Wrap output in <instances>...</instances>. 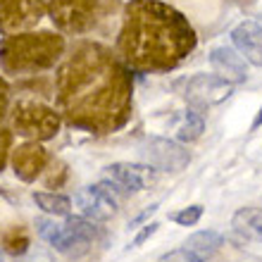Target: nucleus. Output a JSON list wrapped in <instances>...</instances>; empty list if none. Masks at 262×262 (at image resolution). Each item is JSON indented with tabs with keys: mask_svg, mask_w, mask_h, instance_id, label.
I'll return each instance as SVG.
<instances>
[{
	"mask_svg": "<svg viewBox=\"0 0 262 262\" xmlns=\"http://www.w3.org/2000/svg\"><path fill=\"white\" fill-rule=\"evenodd\" d=\"M55 105L72 126L115 134L131 119L134 79L122 57L100 43H79L55 74Z\"/></svg>",
	"mask_w": 262,
	"mask_h": 262,
	"instance_id": "1",
	"label": "nucleus"
},
{
	"mask_svg": "<svg viewBox=\"0 0 262 262\" xmlns=\"http://www.w3.org/2000/svg\"><path fill=\"white\" fill-rule=\"evenodd\" d=\"M198 46L193 27L181 12L160 0H134L126 5L117 53L136 72H169Z\"/></svg>",
	"mask_w": 262,
	"mask_h": 262,
	"instance_id": "2",
	"label": "nucleus"
},
{
	"mask_svg": "<svg viewBox=\"0 0 262 262\" xmlns=\"http://www.w3.org/2000/svg\"><path fill=\"white\" fill-rule=\"evenodd\" d=\"M64 53L62 36L41 31V34H14L7 36L0 48L3 69L21 74V72H41L48 69L60 60Z\"/></svg>",
	"mask_w": 262,
	"mask_h": 262,
	"instance_id": "3",
	"label": "nucleus"
},
{
	"mask_svg": "<svg viewBox=\"0 0 262 262\" xmlns=\"http://www.w3.org/2000/svg\"><path fill=\"white\" fill-rule=\"evenodd\" d=\"M103 0H53L50 19L67 34H83L96 24Z\"/></svg>",
	"mask_w": 262,
	"mask_h": 262,
	"instance_id": "4",
	"label": "nucleus"
},
{
	"mask_svg": "<svg viewBox=\"0 0 262 262\" xmlns=\"http://www.w3.org/2000/svg\"><path fill=\"white\" fill-rule=\"evenodd\" d=\"M96 238V227L86 217H67L50 236V246L67 257H81Z\"/></svg>",
	"mask_w": 262,
	"mask_h": 262,
	"instance_id": "5",
	"label": "nucleus"
},
{
	"mask_svg": "<svg viewBox=\"0 0 262 262\" xmlns=\"http://www.w3.org/2000/svg\"><path fill=\"white\" fill-rule=\"evenodd\" d=\"M141 155L145 165L155 167L160 172H181L191 162V152L177 141L160 136H148L141 143Z\"/></svg>",
	"mask_w": 262,
	"mask_h": 262,
	"instance_id": "6",
	"label": "nucleus"
},
{
	"mask_svg": "<svg viewBox=\"0 0 262 262\" xmlns=\"http://www.w3.org/2000/svg\"><path fill=\"white\" fill-rule=\"evenodd\" d=\"M74 205L81 217L91 222H107L117 214V195L112 193V184L103 181L96 186H83L76 191Z\"/></svg>",
	"mask_w": 262,
	"mask_h": 262,
	"instance_id": "7",
	"label": "nucleus"
},
{
	"mask_svg": "<svg viewBox=\"0 0 262 262\" xmlns=\"http://www.w3.org/2000/svg\"><path fill=\"white\" fill-rule=\"evenodd\" d=\"M234 93V83L220 74H195L186 83V100L193 110H207L224 103Z\"/></svg>",
	"mask_w": 262,
	"mask_h": 262,
	"instance_id": "8",
	"label": "nucleus"
},
{
	"mask_svg": "<svg viewBox=\"0 0 262 262\" xmlns=\"http://www.w3.org/2000/svg\"><path fill=\"white\" fill-rule=\"evenodd\" d=\"M60 126V117L55 110L46 105L24 103L14 112V129L29 138H50Z\"/></svg>",
	"mask_w": 262,
	"mask_h": 262,
	"instance_id": "9",
	"label": "nucleus"
},
{
	"mask_svg": "<svg viewBox=\"0 0 262 262\" xmlns=\"http://www.w3.org/2000/svg\"><path fill=\"white\" fill-rule=\"evenodd\" d=\"M105 181L124 191H145L158 181V169L136 162H112L105 167Z\"/></svg>",
	"mask_w": 262,
	"mask_h": 262,
	"instance_id": "10",
	"label": "nucleus"
},
{
	"mask_svg": "<svg viewBox=\"0 0 262 262\" xmlns=\"http://www.w3.org/2000/svg\"><path fill=\"white\" fill-rule=\"evenodd\" d=\"M41 17V0H0V31H5V34L34 27Z\"/></svg>",
	"mask_w": 262,
	"mask_h": 262,
	"instance_id": "11",
	"label": "nucleus"
},
{
	"mask_svg": "<svg viewBox=\"0 0 262 262\" xmlns=\"http://www.w3.org/2000/svg\"><path fill=\"white\" fill-rule=\"evenodd\" d=\"M231 41H234L236 53L246 62H250L253 67H262V27L257 21L246 19L238 27H234Z\"/></svg>",
	"mask_w": 262,
	"mask_h": 262,
	"instance_id": "12",
	"label": "nucleus"
},
{
	"mask_svg": "<svg viewBox=\"0 0 262 262\" xmlns=\"http://www.w3.org/2000/svg\"><path fill=\"white\" fill-rule=\"evenodd\" d=\"M46 165H48V152L43 150L36 141L14 148L12 167H14V174H17L21 181H34L36 177L46 169Z\"/></svg>",
	"mask_w": 262,
	"mask_h": 262,
	"instance_id": "13",
	"label": "nucleus"
},
{
	"mask_svg": "<svg viewBox=\"0 0 262 262\" xmlns=\"http://www.w3.org/2000/svg\"><path fill=\"white\" fill-rule=\"evenodd\" d=\"M210 64L222 79H227L231 83H243L248 79V69H246V60H243L234 48L227 46H217L210 50Z\"/></svg>",
	"mask_w": 262,
	"mask_h": 262,
	"instance_id": "14",
	"label": "nucleus"
},
{
	"mask_svg": "<svg viewBox=\"0 0 262 262\" xmlns=\"http://www.w3.org/2000/svg\"><path fill=\"white\" fill-rule=\"evenodd\" d=\"M231 227L243 241H253V243H262V210L255 207H243L234 214Z\"/></svg>",
	"mask_w": 262,
	"mask_h": 262,
	"instance_id": "15",
	"label": "nucleus"
},
{
	"mask_svg": "<svg viewBox=\"0 0 262 262\" xmlns=\"http://www.w3.org/2000/svg\"><path fill=\"white\" fill-rule=\"evenodd\" d=\"M224 243L220 231H212V229H203V231H195V234L188 236V241L184 243V248L191 250L193 255H198L200 260H207V257H212L220 246Z\"/></svg>",
	"mask_w": 262,
	"mask_h": 262,
	"instance_id": "16",
	"label": "nucleus"
},
{
	"mask_svg": "<svg viewBox=\"0 0 262 262\" xmlns=\"http://www.w3.org/2000/svg\"><path fill=\"white\" fill-rule=\"evenodd\" d=\"M34 203L41 207L46 214H53V217H69V210H72V200L60 193L38 191V193H34Z\"/></svg>",
	"mask_w": 262,
	"mask_h": 262,
	"instance_id": "17",
	"label": "nucleus"
},
{
	"mask_svg": "<svg viewBox=\"0 0 262 262\" xmlns=\"http://www.w3.org/2000/svg\"><path fill=\"white\" fill-rule=\"evenodd\" d=\"M203 129H205V119H203V115H200L198 110H186V115H184V124L179 126V141H186V143H191V141H198L200 134H203Z\"/></svg>",
	"mask_w": 262,
	"mask_h": 262,
	"instance_id": "18",
	"label": "nucleus"
},
{
	"mask_svg": "<svg viewBox=\"0 0 262 262\" xmlns=\"http://www.w3.org/2000/svg\"><path fill=\"white\" fill-rule=\"evenodd\" d=\"M200 217H203V205H191V207L179 210V212H174L169 220L181 224V227H193V224L200 222Z\"/></svg>",
	"mask_w": 262,
	"mask_h": 262,
	"instance_id": "19",
	"label": "nucleus"
},
{
	"mask_svg": "<svg viewBox=\"0 0 262 262\" xmlns=\"http://www.w3.org/2000/svg\"><path fill=\"white\" fill-rule=\"evenodd\" d=\"M158 262H205V260H200L198 255H193V253H191V250H186V248H177V250L165 253V255L160 257Z\"/></svg>",
	"mask_w": 262,
	"mask_h": 262,
	"instance_id": "20",
	"label": "nucleus"
},
{
	"mask_svg": "<svg viewBox=\"0 0 262 262\" xmlns=\"http://www.w3.org/2000/svg\"><path fill=\"white\" fill-rule=\"evenodd\" d=\"M19 262H55V260H53V255H50L48 250L34 248V250H29V253H24V255H19Z\"/></svg>",
	"mask_w": 262,
	"mask_h": 262,
	"instance_id": "21",
	"label": "nucleus"
},
{
	"mask_svg": "<svg viewBox=\"0 0 262 262\" xmlns=\"http://www.w3.org/2000/svg\"><path fill=\"white\" fill-rule=\"evenodd\" d=\"M158 229H160V224H158V222H150V224H145V227H143V229H141V231H138V234H136V238L131 241V246H143V243L148 241V238H150V236L155 234Z\"/></svg>",
	"mask_w": 262,
	"mask_h": 262,
	"instance_id": "22",
	"label": "nucleus"
},
{
	"mask_svg": "<svg viewBox=\"0 0 262 262\" xmlns=\"http://www.w3.org/2000/svg\"><path fill=\"white\" fill-rule=\"evenodd\" d=\"M7 103H10V89H7V83L0 79V119H3V115L7 112Z\"/></svg>",
	"mask_w": 262,
	"mask_h": 262,
	"instance_id": "23",
	"label": "nucleus"
},
{
	"mask_svg": "<svg viewBox=\"0 0 262 262\" xmlns=\"http://www.w3.org/2000/svg\"><path fill=\"white\" fill-rule=\"evenodd\" d=\"M7 143H10V136H7V134H0V167H3V162H5Z\"/></svg>",
	"mask_w": 262,
	"mask_h": 262,
	"instance_id": "24",
	"label": "nucleus"
},
{
	"mask_svg": "<svg viewBox=\"0 0 262 262\" xmlns=\"http://www.w3.org/2000/svg\"><path fill=\"white\" fill-rule=\"evenodd\" d=\"M257 126H262V105H260V112H257L255 122H253V129H257Z\"/></svg>",
	"mask_w": 262,
	"mask_h": 262,
	"instance_id": "25",
	"label": "nucleus"
},
{
	"mask_svg": "<svg viewBox=\"0 0 262 262\" xmlns=\"http://www.w3.org/2000/svg\"><path fill=\"white\" fill-rule=\"evenodd\" d=\"M0 262H3V250H0Z\"/></svg>",
	"mask_w": 262,
	"mask_h": 262,
	"instance_id": "26",
	"label": "nucleus"
}]
</instances>
